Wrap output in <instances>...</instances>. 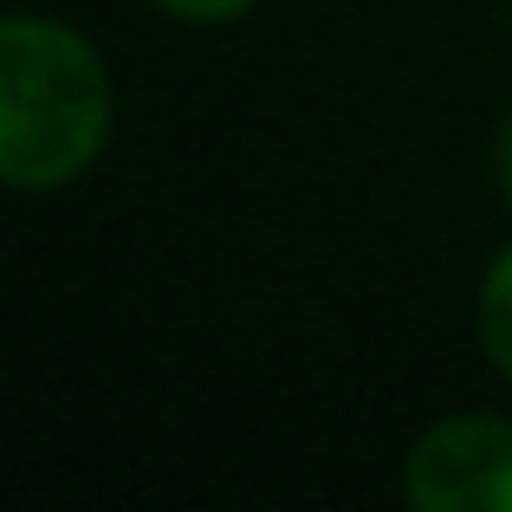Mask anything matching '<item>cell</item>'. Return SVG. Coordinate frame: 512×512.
<instances>
[{"mask_svg":"<svg viewBox=\"0 0 512 512\" xmlns=\"http://www.w3.org/2000/svg\"><path fill=\"white\" fill-rule=\"evenodd\" d=\"M111 72L85 33L46 13L0 20V182L65 188L104 156Z\"/></svg>","mask_w":512,"mask_h":512,"instance_id":"cell-1","label":"cell"},{"mask_svg":"<svg viewBox=\"0 0 512 512\" xmlns=\"http://www.w3.org/2000/svg\"><path fill=\"white\" fill-rule=\"evenodd\" d=\"M402 500L415 512H512V422H435L402 461Z\"/></svg>","mask_w":512,"mask_h":512,"instance_id":"cell-2","label":"cell"},{"mask_svg":"<svg viewBox=\"0 0 512 512\" xmlns=\"http://www.w3.org/2000/svg\"><path fill=\"white\" fill-rule=\"evenodd\" d=\"M474 325H480V350H487V363L512 383V247L487 266V279H480Z\"/></svg>","mask_w":512,"mask_h":512,"instance_id":"cell-3","label":"cell"},{"mask_svg":"<svg viewBox=\"0 0 512 512\" xmlns=\"http://www.w3.org/2000/svg\"><path fill=\"white\" fill-rule=\"evenodd\" d=\"M150 7L175 13V20H234V13H247L253 0H150Z\"/></svg>","mask_w":512,"mask_h":512,"instance_id":"cell-4","label":"cell"},{"mask_svg":"<svg viewBox=\"0 0 512 512\" xmlns=\"http://www.w3.org/2000/svg\"><path fill=\"white\" fill-rule=\"evenodd\" d=\"M493 175H500V195H506V208H512V111H506L500 137H493Z\"/></svg>","mask_w":512,"mask_h":512,"instance_id":"cell-5","label":"cell"}]
</instances>
